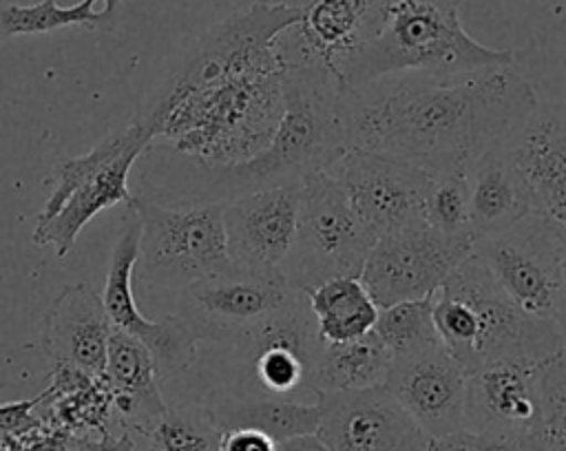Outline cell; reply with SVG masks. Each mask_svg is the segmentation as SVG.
<instances>
[{
	"mask_svg": "<svg viewBox=\"0 0 566 451\" xmlns=\"http://www.w3.org/2000/svg\"><path fill=\"white\" fill-rule=\"evenodd\" d=\"M433 323L467 374L504 358L548 363L564 352L557 323L522 312L473 250L433 294Z\"/></svg>",
	"mask_w": 566,
	"mask_h": 451,
	"instance_id": "cell-4",
	"label": "cell"
},
{
	"mask_svg": "<svg viewBox=\"0 0 566 451\" xmlns=\"http://www.w3.org/2000/svg\"><path fill=\"white\" fill-rule=\"evenodd\" d=\"M374 334L387 347L391 358L407 356L440 343L433 323V296L398 301L378 307Z\"/></svg>",
	"mask_w": 566,
	"mask_h": 451,
	"instance_id": "cell-30",
	"label": "cell"
},
{
	"mask_svg": "<svg viewBox=\"0 0 566 451\" xmlns=\"http://www.w3.org/2000/svg\"><path fill=\"white\" fill-rule=\"evenodd\" d=\"M467 181L473 241L497 234L531 212L524 186L504 144L478 157L467 170Z\"/></svg>",
	"mask_w": 566,
	"mask_h": 451,
	"instance_id": "cell-24",
	"label": "cell"
},
{
	"mask_svg": "<svg viewBox=\"0 0 566 451\" xmlns=\"http://www.w3.org/2000/svg\"><path fill=\"white\" fill-rule=\"evenodd\" d=\"M431 451H539L533 433H497L460 429L431 440Z\"/></svg>",
	"mask_w": 566,
	"mask_h": 451,
	"instance_id": "cell-33",
	"label": "cell"
},
{
	"mask_svg": "<svg viewBox=\"0 0 566 451\" xmlns=\"http://www.w3.org/2000/svg\"><path fill=\"white\" fill-rule=\"evenodd\" d=\"M391 367V354L371 332L352 338L329 343L323 340L316 387L318 391H352L385 385Z\"/></svg>",
	"mask_w": 566,
	"mask_h": 451,
	"instance_id": "cell-27",
	"label": "cell"
},
{
	"mask_svg": "<svg viewBox=\"0 0 566 451\" xmlns=\"http://www.w3.org/2000/svg\"><path fill=\"white\" fill-rule=\"evenodd\" d=\"M223 429L208 405H168L155 424L142 436L150 451H221Z\"/></svg>",
	"mask_w": 566,
	"mask_h": 451,
	"instance_id": "cell-28",
	"label": "cell"
},
{
	"mask_svg": "<svg viewBox=\"0 0 566 451\" xmlns=\"http://www.w3.org/2000/svg\"><path fill=\"white\" fill-rule=\"evenodd\" d=\"M128 206L142 226L135 274L146 287L181 292L234 270L226 245L223 203L166 206L133 192Z\"/></svg>",
	"mask_w": 566,
	"mask_h": 451,
	"instance_id": "cell-9",
	"label": "cell"
},
{
	"mask_svg": "<svg viewBox=\"0 0 566 451\" xmlns=\"http://www.w3.org/2000/svg\"><path fill=\"white\" fill-rule=\"evenodd\" d=\"M537 102L513 64L458 77L389 75L340 86L338 95L347 148L385 153L431 175L469 170L506 144Z\"/></svg>",
	"mask_w": 566,
	"mask_h": 451,
	"instance_id": "cell-1",
	"label": "cell"
},
{
	"mask_svg": "<svg viewBox=\"0 0 566 451\" xmlns=\"http://www.w3.org/2000/svg\"><path fill=\"white\" fill-rule=\"evenodd\" d=\"M340 82L316 66L283 69V117L272 141L237 164H206L166 146H148L139 175L142 195L166 206L223 203L245 192L301 183L314 170H327L345 150L338 108Z\"/></svg>",
	"mask_w": 566,
	"mask_h": 451,
	"instance_id": "cell-2",
	"label": "cell"
},
{
	"mask_svg": "<svg viewBox=\"0 0 566 451\" xmlns=\"http://www.w3.org/2000/svg\"><path fill=\"white\" fill-rule=\"evenodd\" d=\"M93 2H97V0H93ZM119 4H122V0H104V11H106L111 24H113V20H115V15L119 11Z\"/></svg>",
	"mask_w": 566,
	"mask_h": 451,
	"instance_id": "cell-39",
	"label": "cell"
},
{
	"mask_svg": "<svg viewBox=\"0 0 566 451\" xmlns=\"http://www.w3.org/2000/svg\"><path fill=\"white\" fill-rule=\"evenodd\" d=\"M515 64L511 49L471 38L460 22V0H385L378 24L340 75L360 86L389 75L458 77Z\"/></svg>",
	"mask_w": 566,
	"mask_h": 451,
	"instance_id": "cell-3",
	"label": "cell"
},
{
	"mask_svg": "<svg viewBox=\"0 0 566 451\" xmlns=\"http://www.w3.org/2000/svg\"><path fill=\"white\" fill-rule=\"evenodd\" d=\"M544 365L504 358L467 374L464 429L533 433L542 416Z\"/></svg>",
	"mask_w": 566,
	"mask_h": 451,
	"instance_id": "cell-21",
	"label": "cell"
},
{
	"mask_svg": "<svg viewBox=\"0 0 566 451\" xmlns=\"http://www.w3.org/2000/svg\"><path fill=\"white\" fill-rule=\"evenodd\" d=\"M137 436L126 427H111L95 433L75 436L71 451H135Z\"/></svg>",
	"mask_w": 566,
	"mask_h": 451,
	"instance_id": "cell-34",
	"label": "cell"
},
{
	"mask_svg": "<svg viewBox=\"0 0 566 451\" xmlns=\"http://www.w3.org/2000/svg\"><path fill=\"white\" fill-rule=\"evenodd\" d=\"M150 144V130L133 119L102 137L88 153L60 161L53 170V190L35 217L33 243L53 245L64 259L97 212L133 199L128 175Z\"/></svg>",
	"mask_w": 566,
	"mask_h": 451,
	"instance_id": "cell-8",
	"label": "cell"
},
{
	"mask_svg": "<svg viewBox=\"0 0 566 451\" xmlns=\"http://www.w3.org/2000/svg\"><path fill=\"white\" fill-rule=\"evenodd\" d=\"M555 323L559 327L564 349H566V241L559 245L557 254V292H555Z\"/></svg>",
	"mask_w": 566,
	"mask_h": 451,
	"instance_id": "cell-37",
	"label": "cell"
},
{
	"mask_svg": "<svg viewBox=\"0 0 566 451\" xmlns=\"http://www.w3.org/2000/svg\"><path fill=\"white\" fill-rule=\"evenodd\" d=\"M210 413L226 429H256L274 442L316 436L318 405L279 398H243V396H210Z\"/></svg>",
	"mask_w": 566,
	"mask_h": 451,
	"instance_id": "cell-25",
	"label": "cell"
},
{
	"mask_svg": "<svg viewBox=\"0 0 566 451\" xmlns=\"http://www.w3.org/2000/svg\"><path fill=\"white\" fill-rule=\"evenodd\" d=\"M113 323L102 296L77 283L64 285L42 323V349L53 367L102 378Z\"/></svg>",
	"mask_w": 566,
	"mask_h": 451,
	"instance_id": "cell-22",
	"label": "cell"
},
{
	"mask_svg": "<svg viewBox=\"0 0 566 451\" xmlns=\"http://www.w3.org/2000/svg\"><path fill=\"white\" fill-rule=\"evenodd\" d=\"M562 241L555 230L528 212L511 228L475 239L473 256L522 312L555 321Z\"/></svg>",
	"mask_w": 566,
	"mask_h": 451,
	"instance_id": "cell-15",
	"label": "cell"
},
{
	"mask_svg": "<svg viewBox=\"0 0 566 451\" xmlns=\"http://www.w3.org/2000/svg\"><path fill=\"white\" fill-rule=\"evenodd\" d=\"M385 387L433 440L464 429L467 371L442 343L391 358Z\"/></svg>",
	"mask_w": 566,
	"mask_h": 451,
	"instance_id": "cell-20",
	"label": "cell"
},
{
	"mask_svg": "<svg viewBox=\"0 0 566 451\" xmlns=\"http://www.w3.org/2000/svg\"><path fill=\"white\" fill-rule=\"evenodd\" d=\"M139 217L133 206L126 203V212L122 217L117 239L111 252L102 301L113 327L135 336L150 349L159 369V378L164 382L188 371L195 365L199 354V340L177 314H164L161 318L150 321L139 312L133 294L135 263L139 254Z\"/></svg>",
	"mask_w": 566,
	"mask_h": 451,
	"instance_id": "cell-14",
	"label": "cell"
},
{
	"mask_svg": "<svg viewBox=\"0 0 566 451\" xmlns=\"http://www.w3.org/2000/svg\"><path fill=\"white\" fill-rule=\"evenodd\" d=\"M298 183L245 192L223 201L228 256L234 270L252 276H281L296 230Z\"/></svg>",
	"mask_w": 566,
	"mask_h": 451,
	"instance_id": "cell-19",
	"label": "cell"
},
{
	"mask_svg": "<svg viewBox=\"0 0 566 451\" xmlns=\"http://www.w3.org/2000/svg\"><path fill=\"white\" fill-rule=\"evenodd\" d=\"M285 451H327L316 436H303V438H292L287 440Z\"/></svg>",
	"mask_w": 566,
	"mask_h": 451,
	"instance_id": "cell-38",
	"label": "cell"
},
{
	"mask_svg": "<svg viewBox=\"0 0 566 451\" xmlns=\"http://www.w3.org/2000/svg\"><path fill=\"white\" fill-rule=\"evenodd\" d=\"M473 239L447 237L431 226L413 223L376 239L360 281L378 307L429 298L471 254Z\"/></svg>",
	"mask_w": 566,
	"mask_h": 451,
	"instance_id": "cell-11",
	"label": "cell"
},
{
	"mask_svg": "<svg viewBox=\"0 0 566 451\" xmlns=\"http://www.w3.org/2000/svg\"><path fill=\"white\" fill-rule=\"evenodd\" d=\"M296 294L281 276L268 279L232 270L177 292L175 314L184 318L199 343L221 347L279 314Z\"/></svg>",
	"mask_w": 566,
	"mask_h": 451,
	"instance_id": "cell-13",
	"label": "cell"
},
{
	"mask_svg": "<svg viewBox=\"0 0 566 451\" xmlns=\"http://www.w3.org/2000/svg\"><path fill=\"white\" fill-rule=\"evenodd\" d=\"M327 172L376 239L424 221L422 201L431 172L420 166L385 153L347 148Z\"/></svg>",
	"mask_w": 566,
	"mask_h": 451,
	"instance_id": "cell-12",
	"label": "cell"
},
{
	"mask_svg": "<svg viewBox=\"0 0 566 451\" xmlns=\"http://www.w3.org/2000/svg\"><path fill=\"white\" fill-rule=\"evenodd\" d=\"M219 349V389L210 396L316 402L323 338L305 292L279 314Z\"/></svg>",
	"mask_w": 566,
	"mask_h": 451,
	"instance_id": "cell-7",
	"label": "cell"
},
{
	"mask_svg": "<svg viewBox=\"0 0 566 451\" xmlns=\"http://www.w3.org/2000/svg\"><path fill=\"white\" fill-rule=\"evenodd\" d=\"M93 0H80L71 7H60L55 0L35 4H0V35H40L64 27L95 29L111 24L106 11H93Z\"/></svg>",
	"mask_w": 566,
	"mask_h": 451,
	"instance_id": "cell-29",
	"label": "cell"
},
{
	"mask_svg": "<svg viewBox=\"0 0 566 451\" xmlns=\"http://www.w3.org/2000/svg\"><path fill=\"white\" fill-rule=\"evenodd\" d=\"M316 438L327 451H431V436L385 387L318 391Z\"/></svg>",
	"mask_w": 566,
	"mask_h": 451,
	"instance_id": "cell-16",
	"label": "cell"
},
{
	"mask_svg": "<svg viewBox=\"0 0 566 451\" xmlns=\"http://www.w3.org/2000/svg\"><path fill=\"white\" fill-rule=\"evenodd\" d=\"M305 294L323 340H352L374 329L378 305L360 276H338Z\"/></svg>",
	"mask_w": 566,
	"mask_h": 451,
	"instance_id": "cell-26",
	"label": "cell"
},
{
	"mask_svg": "<svg viewBox=\"0 0 566 451\" xmlns=\"http://www.w3.org/2000/svg\"><path fill=\"white\" fill-rule=\"evenodd\" d=\"M301 18V4L256 0L197 35L164 71L135 119L150 122L170 104L226 82L285 69L276 38Z\"/></svg>",
	"mask_w": 566,
	"mask_h": 451,
	"instance_id": "cell-6",
	"label": "cell"
},
{
	"mask_svg": "<svg viewBox=\"0 0 566 451\" xmlns=\"http://www.w3.org/2000/svg\"><path fill=\"white\" fill-rule=\"evenodd\" d=\"M424 223L447 237H469V181L467 170H449L431 175L422 201Z\"/></svg>",
	"mask_w": 566,
	"mask_h": 451,
	"instance_id": "cell-31",
	"label": "cell"
},
{
	"mask_svg": "<svg viewBox=\"0 0 566 451\" xmlns=\"http://www.w3.org/2000/svg\"><path fill=\"white\" fill-rule=\"evenodd\" d=\"M385 0H307L301 18L276 38L283 66H316L338 82L354 53L374 33Z\"/></svg>",
	"mask_w": 566,
	"mask_h": 451,
	"instance_id": "cell-17",
	"label": "cell"
},
{
	"mask_svg": "<svg viewBox=\"0 0 566 451\" xmlns=\"http://www.w3.org/2000/svg\"><path fill=\"white\" fill-rule=\"evenodd\" d=\"M102 382L111 396L115 422L135 436H144L168 407L150 349L117 327L108 336Z\"/></svg>",
	"mask_w": 566,
	"mask_h": 451,
	"instance_id": "cell-23",
	"label": "cell"
},
{
	"mask_svg": "<svg viewBox=\"0 0 566 451\" xmlns=\"http://www.w3.org/2000/svg\"><path fill=\"white\" fill-rule=\"evenodd\" d=\"M221 451H285V442H274L256 429H226Z\"/></svg>",
	"mask_w": 566,
	"mask_h": 451,
	"instance_id": "cell-36",
	"label": "cell"
},
{
	"mask_svg": "<svg viewBox=\"0 0 566 451\" xmlns=\"http://www.w3.org/2000/svg\"><path fill=\"white\" fill-rule=\"evenodd\" d=\"M535 440L539 451H566V349L544 365Z\"/></svg>",
	"mask_w": 566,
	"mask_h": 451,
	"instance_id": "cell-32",
	"label": "cell"
},
{
	"mask_svg": "<svg viewBox=\"0 0 566 451\" xmlns=\"http://www.w3.org/2000/svg\"><path fill=\"white\" fill-rule=\"evenodd\" d=\"M38 402H40V396L0 405V442L20 433L22 429H27L38 420V411H35Z\"/></svg>",
	"mask_w": 566,
	"mask_h": 451,
	"instance_id": "cell-35",
	"label": "cell"
},
{
	"mask_svg": "<svg viewBox=\"0 0 566 451\" xmlns=\"http://www.w3.org/2000/svg\"><path fill=\"white\" fill-rule=\"evenodd\" d=\"M504 146L531 214L566 241V104L537 102Z\"/></svg>",
	"mask_w": 566,
	"mask_h": 451,
	"instance_id": "cell-18",
	"label": "cell"
},
{
	"mask_svg": "<svg viewBox=\"0 0 566 451\" xmlns=\"http://www.w3.org/2000/svg\"><path fill=\"white\" fill-rule=\"evenodd\" d=\"M376 234L360 221L327 170H314L298 183V214L281 279L296 292L338 279L360 276Z\"/></svg>",
	"mask_w": 566,
	"mask_h": 451,
	"instance_id": "cell-10",
	"label": "cell"
},
{
	"mask_svg": "<svg viewBox=\"0 0 566 451\" xmlns=\"http://www.w3.org/2000/svg\"><path fill=\"white\" fill-rule=\"evenodd\" d=\"M281 117L283 69L192 93L142 124L177 153L223 166L261 153Z\"/></svg>",
	"mask_w": 566,
	"mask_h": 451,
	"instance_id": "cell-5",
	"label": "cell"
}]
</instances>
